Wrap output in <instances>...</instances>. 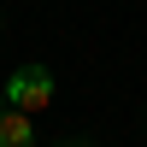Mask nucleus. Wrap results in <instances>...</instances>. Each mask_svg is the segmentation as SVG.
I'll return each instance as SVG.
<instances>
[{
    "instance_id": "1",
    "label": "nucleus",
    "mask_w": 147,
    "mask_h": 147,
    "mask_svg": "<svg viewBox=\"0 0 147 147\" xmlns=\"http://www.w3.org/2000/svg\"><path fill=\"white\" fill-rule=\"evenodd\" d=\"M6 106H18V112H47L53 106V71L47 65H24V71H12L6 77Z\"/></svg>"
},
{
    "instance_id": "2",
    "label": "nucleus",
    "mask_w": 147,
    "mask_h": 147,
    "mask_svg": "<svg viewBox=\"0 0 147 147\" xmlns=\"http://www.w3.org/2000/svg\"><path fill=\"white\" fill-rule=\"evenodd\" d=\"M0 147H35L30 112H18V106H6V112H0Z\"/></svg>"
},
{
    "instance_id": "3",
    "label": "nucleus",
    "mask_w": 147,
    "mask_h": 147,
    "mask_svg": "<svg viewBox=\"0 0 147 147\" xmlns=\"http://www.w3.org/2000/svg\"><path fill=\"white\" fill-rule=\"evenodd\" d=\"M0 112H6V88H0Z\"/></svg>"
},
{
    "instance_id": "4",
    "label": "nucleus",
    "mask_w": 147,
    "mask_h": 147,
    "mask_svg": "<svg viewBox=\"0 0 147 147\" xmlns=\"http://www.w3.org/2000/svg\"><path fill=\"white\" fill-rule=\"evenodd\" d=\"M77 147H82V141H77Z\"/></svg>"
}]
</instances>
